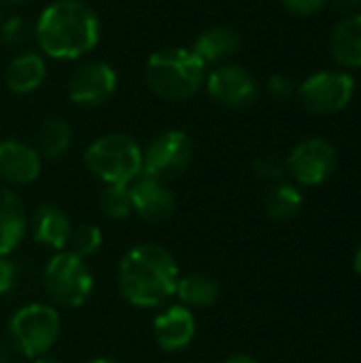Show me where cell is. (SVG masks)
I'll list each match as a JSON object with an SVG mask.
<instances>
[{
	"label": "cell",
	"instance_id": "6da1fadb",
	"mask_svg": "<svg viewBox=\"0 0 361 363\" xmlns=\"http://www.w3.org/2000/svg\"><path fill=\"white\" fill-rule=\"evenodd\" d=\"M179 283L174 255L155 242L132 247L119 262L117 285L126 302L136 308H157L168 302Z\"/></svg>",
	"mask_w": 361,
	"mask_h": 363
},
{
	"label": "cell",
	"instance_id": "7a4b0ae2",
	"mask_svg": "<svg viewBox=\"0 0 361 363\" xmlns=\"http://www.w3.org/2000/svg\"><path fill=\"white\" fill-rule=\"evenodd\" d=\"M98 38V17L79 0H57L49 4L36 23L38 47L55 60L81 57L96 47Z\"/></svg>",
	"mask_w": 361,
	"mask_h": 363
},
{
	"label": "cell",
	"instance_id": "3957f363",
	"mask_svg": "<svg viewBox=\"0 0 361 363\" xmlns=\"http://www.w3.org/2000/svg\"><path fill=\"white\" fill-rule=\"evenodd\" d=\"M206 64L189 49L170 47L153 53L145 68L149 89L162 100L179 102L191 98L204 83Z\"/></svg>",
	"mask_w": 361,
	"mask_h": 363
},
{
	"label": "cell",
	"instance_id": "277c9868",
	"mask_svg": "<svg viewBox=\"0 0 361 363\" xmlns=\"http://www.w3.org/2000/svg\"><path fill=\"white\" fill-rule=\"evenodd\" d=\"M85 166L104 185H130L143 174V149L128 134H104L87 147Z\"/></svg>",
	"mask_w": 361,
	"mask_h": 363
},
{
	"label": "cell",
	"instance_id": "5b68a950",
	"mask_svg": "<svg viewBox=\"0 0 361 363\" xmlns=\"http://www.w3.org/2000/svg\"><path fill=\"white\" fill-rule=\"evenodd\" d=\"M62 319L49 304H26L13 313L6 325L9 345L23 357L34 359L47 355L57 342Z\"/></svg>",
	"mask_w": 361,
	"mask_h": 363
},
{
	"label": "cell",
	"instance_id": "8992f818",
	"mask_svg": "<svg viewBox=\"0 0 361 363\" xmlns=\"http://www.w3.org/2000/svg\"><path fill=\"white\" fill-rule=\"evenodd\" d=\"M43 287L51 302L64 308L83 306L94 291V277L85 259L70 251H57L43 270Z\"/></svg>",
	"mask_w": 361,
	"mask_h": 363
},
{
	"label": "cell",
	"instance_id": "52a82bcc",
	"mask_svg": "<svg viewBox=\"0 0 361 363\" xmlns=\"http://www.w3.org/2000/svg\"><path fill=\"white\" fill-rule=\"evenodd\" d=\"M191 157V138L181 130H168L153 138L143 151V174L166 183L181 177L189 168Z\"/></svg>",
	"mask_w": 361,
	"mask_h": 363
},
{
	"label": "cell",
	"instance_id": "ba28073f",
	"mask_svg": "<svg viewBox=\"0 0 361 363\" xmlns=\"http://www.w3.org/2000/svg\"><path fill=\"white\" fill-rule=\"evenodd\" d=\"M355 91V81L345 70H321L300 85L302 104L315 115H332L343 111Z\"/></svg>",
	"mask_w": 361,
	"mask_h": 363
},
{
	"label": "cell",
	"instance_id": "9c48e42d",
	"mask_svg": "<svg viewBox=\"0 0 361 363\" xmlns=\"http://www.w3.org/2000/svg\"><path fill=\"white\" fill-rule=\"evenodd\" d=\"M285 166L296 183L315 187L332 177L336 168V151L323 138H309L289 153Z\"/></svg>",
	"mask_w": 361,
	"mask_h": 363
},
{
	"label": "cell",
	"instance_id": "30bf717a",
	"mask_svg": "<svg viewBox=\"0 0 361 363\" xmlns=\"http://www.w3.org/2000/svg\"><path fill=\"white\" fill-rule=\"evenodd\" d=\"M206 89L215 102L230 108L249 106L257 98V81L238 64L217 66L206 79Z\"/></svg>",
	"mask_w": 361,
	"mask_h": 363
},
{
	"label": "cell",
	"instance_id": "8fae6325",
	"mask_svg": "<svg viewBox=\"0 0 361 363\" xmlns=\"http://www.w3.org/2000/svg\"><path fill=\"white\" fill-rule=\"evenodd\" d=\"M117 87V74L109 64L89 62L79 66L68 83V96L79 106L104 104Z\"/></svg>",
	"mask_w": 361,
	"mask_h": 363
},
{
	"label": "cell",
	"instance_id": "7c38bea8",
	"mask_svg": "<svg viewBox=\"0 0 361 363\" xmlns=\"http://www.w3.org/2000/svg\"><path fill=\"white\" fill-rule=\"evenodd\" d=\"M132 213L149 223H164L174 213V196L164 181L140 174L130 183Z\"/></svg>",
	"mask_w": 361,
	"mask_h": 363
},
{
	"label": "cell",
	"instance_id": "4fadbf2b",
	"mask_svg": "<svg viewBox=\"0 0 361 363\" xmlns=\"http://www.w3.org/2000/svg\"><path fill=\"white\" fill-rule=\"evenodd\" d=\"M153 338L166 353L185 351L196 338V317L183 304H172L153 319Z\"/></svg>",
	"mask_w": 361,
	"mask_h": 363
},
{
	"label": "cell",
	"instance_id": "5bb4252c",
	"mask_svg": "<svg viewBox=\"0 0 361 363\" xmlns=\"http://www.w3.org/2000/svg\"><path fill=\"white\" fill-rule=\"evenodd\" d=\"M40 174V153L28 143L0 140V179L11 185H30Z\"/></svg>",
	"mask_w": 361,
	"mask_h": 363
},
{
	"label": "cell",
	"instance_id": "9a60e30c",
	"mask_svg": "<svg viewBox=\"0 0 361 363\" xmlns=\"http://www.w3.org/2000/svg\"><path fill=\"white\" fill-rule=\"evenodd\" d=\"M72 234L70 217L55 204H40L32 217V236L38 245L64 251Z\"/></svg>",
	"mask_w": 361,
	"mask_h": 363
},
{
	"label": "cell",
	"instance_id": "2e32d148",
	"mask_svg": "<svg viewBox=\"0 0 361 363\" xmlns=\"http://www.w3.org/2000/svg\"><path fill=\"white\" fill-rule=\"evenodd\" d=\"M28 232V217L21 200L0 185V255H11Z\"/></svg>",
	"mask_w": 361,
	"mask_h": 363
},
{
	"label": "cell",
	"instance_id": "e0dca14e",
	"mask_svg": "<svg viewBox=\"0 0 361 363\" xmlns=\"http://www.w3.org/2000/svg\"><path fill=\"white\" fill-rule=\"evenodd\" d=\"M330 51L340 66L361 68V15H347L334 26Z\"/></svg>",
	"mask_w": 361,
	"mask_h": 363
},
{
	"label": "cell",
	"instance_id": "ac0fdd59",
	"mask_svg": "<svg viewBox=\"0 0 361 363\" xmlns=\"http://www.w3.org/2000/svg\"><path fill=\"white\" fill-rule=\"evenodd\" d=\"M45 74H47V66H45L43 57L38 53L26 51L9 62L4 79H6V85L11 91L30 94L36 87H40V83L45 81Z\"/></svg>",
	"mask_w": 361,
	"mask_h": 363
},
{
	"label": "cell",
	"instance_id": "d6986e66",
	"mask_svg": "<svg viewBox=\"0 0 361 363\" xmlns=\"http://www.w3.org/2000/svg\"><path fill=\"white\" fill-rule=\"evenodd\" d=\"M238 49H240V34L234 28L213 26L196 38L191 51L204 64H213V62H221L223 57H230Z\"/></svg>",
	"mask_w": 361,
	"mask_h": 363
},
{
	"label": "cell",
	"instance_id": "ffe728a7",
	"mask_svg": "<svg viewBox=\"0 0 361 363\" xmlns=\"http://www.w3.org/2000/svg\"><path fill=\"white\" fill-rule=\"evenodd\" d=\"M181 300L183 306L191 308H211L219 302L221 289L219 283L213 277L206 274H187V277H179L177 283V291H174Z\"/></svg>",
	"mask_w": 361,
	"mask_h": 363
},
{
	"label": "cell",
	"instance_id": "44dd1931",
	"mask_svg": "<svg viewBox=\"0 0 361 363\" xmlns=\"http://www.w3.org/2000/svg\"><path fill=\"white\" fill-rule=\"evenodd\" d=\"M70 143H72V130L60 117H49L38 130V138H36L38 153L49 160L62 157L68 151Z\"/></svg>",
	"mask_w": 361,
	"mask_h": 363
},
{
	"label": "cell",
	"instance_id": "7402d4cb",
	"mask_svg": "<svg viewBox=\"0 0 361 363\" xmlns=\"http://www.w3.org/2000/svg\"><path fill=\"white\" fill-rule=\"evenodd\" d=\"M264 206L270 219L274 221H289L298 215L302 206V196L291 183H277L268 189L264 198Z\"/></svg>",
	"mask_w": 361,
	"mask_h": 363
},
{
	"label": "cell",
	"instance_id": "603a6c76",
	"mask_svg": "<svg viewBox=\"0 0 361 363\" xmlns=\"http://www.w3.org/2000/svg\"><path fill=\"white\" fill-rule=\"evenodd\" d=\"M100 208L113 221L128 219L132 215L130 185H106L100 191Z\"/></svg>",
	"mask_w": 361,
	"mask_h": 363
},
{
	"label": "cell",
	"instance_id": "cb8c5ba5",
	"mask_svg": "<svg viewBox=\"0 0 361 363\" xmlns=\"http://www.w3.org/2000/svg\"><path fill=\"white\" fill-rule=\"evenodd\" d=\"M102 230L94 223H87V225H81L77 230H72L70 234V240H68V247L66 251H70L72 255L81 257V259H87L91 255H96L102 247Z\"/></svg>",
	"mask_w": 361,
	"mask_h": 363
},
{
	"label": "cell",
	"instance_id": "d4e9b609",
	"mask_svg": "<svg viewBox=\"0 0 361 363\" xmlns=\"http://www.w3.org/2000/svg\"><path fill=\"white\" fill-rule=\"evenodd\" d=\"M253 170L262 179L279 181L283 177V172L287 170V166H285V162L279 155H264V157H257L253 162Z\"/></svg>",
	"mask_w": 361,
	"mask_h": 363
},
{
	"label": "cell",
	"instance_id": "484cf974",
	"mask_svg": "<svg viewBox=\"0 0 361 363\" xmlns=\"http://www.w3.org/2000/svg\"><path fill=\"white\" fill-rule=\"evenodd\" d=\"M2 38L9 45H21L28 38V28L19 17H11L2 23Z\"/></svg>",
	"mask_w": 361,
	"mask_h": 363
},
{
	"label": "cell",
	"instance_id": "4316f807",
	"mask_svg": "<svg viewBox=\"0 0 361 363\" xmlns=\"http://www.w3.org/2000/svg\"><path fill=\"white\" fill-rule=\"evenodd\" d=\"M17 285V266L9 255H0V296Z\"/></svg>",
	"mask_w": 361,
	"mask_h": 363
},
{
	"label": "cell",
	"instance_id": "83f0119b",
	"mask_svg": "<svg viewBox=\"0 0 361 363\" xmlns=\"http://www.w3.org/2000/svg\"><path fill=\"white\" fill-rule=\"evenodd\" d=\"M268 91L270 96H274L277 100H287L294 96V81L289 77H283V74H274L270 77L268 81Z\"/></svg>",
	"mask_w": 361,
	"mask_h": 363
},
{
	"label": "cell",
	"instance_id": "f1b7e54d",
	"mask_svg": "<svg viewBox=\"0 0 361 363\" xmlns=\"http://www.w3.org/2000/svg\"><path fill=\"white\" fill-rule=\"evenodd\" d=\"M281 2L285 4L287 11H291L296 15H302V17L317 13L326 4V0H281Z\"/></svg>",
	"mask_w": 361,
	"mask_h": 363
},
{
	"label": "cell",
	"instance_id": "f546056e",
	"mask_svg": "<svg viewBox=\"0 0 361 363\" xmlns=\"http://www.w3.org/2000/svg\"><path fill=\"white\" fill-rule=\"evenodd\" d=\"M326 2H330L338 13H345V15L355 13L361 4V0H326Z\"/></svg>",
	"mask_w": 361,
	"mask_h": 363
},
{
	"label": "cell",
	"instance_id": "4dcf8cb0",
	"mask_svg": "<svg viewBox=\"0 0 361 363\" xmlns=\"http://www.w3.org/2000/svg\"><path fill=\"white\" fill-rule=\"evenodd\" d=\"M223 363H257V359H253L251 355H245V353H238V355H232L228 357Z\"/></svg>",
	"mask_w": 361,
	"mask_h": 363
},
{
	"label": "cell",
	"instance_id": "1f68e13d",
	"mask_svg": "<svg viewBox=\"0 0 361 363\" xmlns=\"http://www.w3.org/2000/svg\"><path fill=\"white\" fill-rule=\"evenodd\" d=\"M353 268H355V272L361 277V245L357 247V251H355V257H353Z\"/></svg>",
	"mask_w": 361,
	"mask_h": 363
},
{
	"label": "cell",
	"instance_id": "d6a6232c",
	"mask_svg": "<svg viewBox=\"0 0 361 363\" xmlns=\"http://www.w3.org/2000/svg\"><path fill=\"white\" fill-rule=\"evenodd\" d=\"M32 363H62L60 359H55V357H51V355H40V357H34Z\"/></svg>",
	"mask_w": 361,
	"mask_h": 363
},
{
	"label": "cell",
	"instance_id": "836d02e7",
	"mask_svg": "<svg viewBox=\"0 0 361 363\" xmlns=\"http://www.w3.org/2000/svg\"><path fill=\"white\" fill-rule=\"evenodd\" d=\"M0 363H9V349L2 340H0Z\"/></svg>",
	"mask_w": 361,
	"mask_h": 363
},
{
	"label": "cell",
	"instance_id": "e575fe53",
	"mask_svg": "<svg viewBox=\"0 0 361 363\" xmlns=\"http://www.w3.org/2000/svg\"><path fill=\"white\" fill-rule=\"evenodd\" d=\"M85 363H119L117 359H111V357H96V359H89Z\"/></svg>",
	"mask_w": 361,
	"mask_h": 363
},
{
	"label": "cell",
	"instance_id": "d590c367",
	"mask_svg": "<svg viewBox=\"0 0 361 363\" xmlns=\"http://www.w3.org/2000/svg\"><path fill=\"white\" fill-rule=\"evenodd\" d=\"M6 2H23V0H6Z\"/></svg>",
	"mask_w": 361,
	"mask_h": 363
}]
</instances>
